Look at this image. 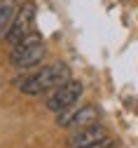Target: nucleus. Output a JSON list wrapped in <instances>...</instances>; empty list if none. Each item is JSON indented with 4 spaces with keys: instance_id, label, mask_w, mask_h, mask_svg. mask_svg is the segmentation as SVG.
I'll return each mask as SVG.
<instances>
[{
    "instance_id": "obj_1",
    "label": "nucleus",
    "mask_w": 138,
    "mask_h": 148,
    "mask_svg": "<svg viewBox=\"0 0 138 148\" xmlns=\"http://www.w3.org/2000/svg\"><path fill=\"white\" fill-rule=\"evenodd\" d=\"M19 89L24 94H31V97H40L49 89H56L58 85H63L66 80H70V68L68 64L63 61H52L47 66H42L37 73L33 75H26V78H19Z\"/></svg>"
},
{
    "instance_id": "obj_2",
    "label": "nucleus",
    "mask_w": 138,
    "mask_h": 148,
    "mask_svg": "<svg viewBox=\"0 0 138 148\" xmlns=\"http://www.w3.org/2000/svg\"><path fill=\"white\" fill-rule=\"evenodd\" d=\"M45 54H47V45L42 35L33 31L10 49V64L14 68H33L45 59Z\"/></svg>"
},
{
    "instance_id": "obj_3",
    "label": "nucleus",
    "mask_w": 138,
    "mask_h": 148,
    "mask_svg": "<svg viewBox=\"0 0 138 148\" xmlns=\"http://www.w3.org/2000/svg\"><path fill=\"white\" fill-rule=\"evenodd\" d=\"M35 14H37V5L33 0H26V3L16 10L14 19L5 33V42L10 47H14L16 42H21L28 33H33V24H35Z\"/></svg>"
},
{
    "instance_id": "obj_4",
    "label": "nucleus",
    "mask_w": 138,
    "mask_h": 148,
    "mask_svg": "<svg viewBox=\"0 0 138 148\" xmlns=\"http://www.w3.org/2000/svg\"><path fill=\"white\" fill-rule=\"evenodd\" d=\"M82 92H84V85L80 80H66L63 85H58L49 99H47V108L52 110V113H63V110H68L77 99L82 97Z\"/></svg>"
},
{
    "instance_id": "obj_5",
    "label": "nucleus",
    "mask_w": 138,
    "mask_h": 148,
    "mask_svg": "<svg viewBox=\"0 0 138 148\" xmlns=\"http://www.w3.org/2000/svg\"><path fill=\"white\" fill-rule=\"evenodd\" d=\"M108 134L101 125H87V127H80L77 132H73L68 136V148H89L98 141H103Z\"/></svg>"
},
{
    "instance_id": "obj_6",
    "label": "nucleus",
    "mask_w": 138,
    "mask_h": 148,
    "mask_svg": "<svg viewBox=\"0 0 138 148\" xmlns=\"http://www.w3.org/2000/svg\"><path fill=\"white\" fill-rule=\"evenodd\" d=\"M96 118H98V108L87 103L82 108H77L75 113L61 115L56 120V125L58 127H75V129H80V127H87V125H96Z\"/></svg>"
},
{
    "instance_id": "obj_7",
    "label": "nucleus",
    "mask_w": 138,
    "mask_h": 148,
    "mask_svg": "<svg viewBox=\"0 0 138 148\" xmlns=\"http://www.w3.org/2000/svg\"><path fill=\"white\" fill-rule=\"evenodd\" d=\"M14 0H0V33H7L12 19H14Z\"/></svg>"
}]
</instances>
